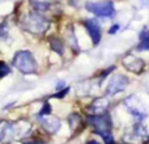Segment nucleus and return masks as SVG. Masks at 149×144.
Returning a JSON list of instances; mask_svg holds the SVG:
<instances>
[{"label":"nucleus","instance_id":"39448f33","mask_svg":"<svg viewBox=\"0 0 149 144\" xmlns=\"http://www.w3.org/2000/svg\"><path fill=\"white\" fill-rule=\"evenodd\" d=\"M85 8L97 17H113L115 15V7L111 1H89Z\"/></svg>","mask_w":149,"mask_h":144},{"label":"nucleus","instance_id":"a878e982","mask_svg":"<svg viewBox=\"0 0 149 144\" xmlns=\"http://www.w3.org/2000/svg\"><path fill=\"white\" fill-rule=\"evenodd\" d=\"M115 144H127V143H115Z\"/></svg>","mask_w":149,"mask_h":144},{"label":"nucleus","instance_id":"2eb2a0df","mask_svg":"<svg viewBox=\"0 0 149 144\" xmlns=\"http://www.w3.org/2000/svg\"><path fill=\"white\" fill-rule=\"evenodd\" d=\"M82 118L79 113H72L70 117H68V123H70V127L72 131H76L80 127L82 126Z\"/></svg>","mask_w":149,"mask_h":144},{"label":"nucleus","instance_id":"f03ea898","mask_svg":"<svg viewBox=\"0 0 149 144\" xmlns=\"http://www.w3.org/2000/svg\"><path fill=\"white\" fill-rule=\"evenodd\" d=\"M12 66L24 75L36 73L38 70L36 58L29 50H20L16 52L12 59Z\"/></svg>","mask_w":149,"mask_h":144},{"label":"nucleus","instance_id":"9b49d317","mask_svg":"<svg viewBox=\"0 0 149 144\" xmlns=\"http://www.w3.org/2000/svg\"><path fill=\"white\" fill-rule=\"evenodd\" d=\"M109 106H110V102H109L107 97H98L90 103L88 110L92 114H106V111L109 110Z\"/></svg>","mask_w":149,"mask_h":144},{"label":"nucleus","instance_id":"1a4fd4ad","mask_svg":"<svg viewBox=\"0 0 149 144\" xmlns=\"http://www.w3.org/2000/svg\"><path fill=\"white\" fill-rule=\"evenodd\" d=\"M84 26L88 30V34H89L93 45L97 46L101 41V33H102V31H101L100 22H98L95 18H86V20L84 21Z\"/></svg>","mask_w":149,"mask_h":144},{"label":"nucleus","instance_id":"4be33fe9","mask_svg":"<svg viewBox=\"0 0 149 144\" xmlns=\"http://www.w3.org/2000/svg\"><path fill=\"white\" fill-rule=\"evenodd\" d=\"M64 87H65V81L64 80H60V81H58V84H56V89L58 90H62V89H64Z\"/></svg>","mask_w":149,"mask_h":144},{"label":"nucleus","instance_id":"a211bd4d","mask_svg":"<svg viewBox=\"0 0 149 144\" xmlns=\"http://www.w3.org/2000/svg\"><path fill=\"white\" fill-rule=\"evenodd\" d=\"M70 92V87H65L64 89L59 90L58 93H55V94L51 96V98H58V100H60V98H64L65 96H67V93Z\"/></svg>","mask_w":149,"mask_h":144},{"label":"nucleus","instance_id":"b1692460","mask_svg":"<svg viewBox=\"0 0 149 144\" xmlns=\"http://www.w3.org/2000/svg\"><path fill=\"white\" fill-rule=\"evenodd\" d=\"M86 144H101V143H98L97 140H94V139H92V140H88Z\"/></svg>","mask_w":149,"mask_h":144},{"label":"nucleus","instance_id":"bb28decb","mask_svg":"<svg viewBox=\"0 0 149 144\" xmlns=\"http://www.w3.org/2000/svg\"><path fill=\"white\" fill-rule=\"evenodd\" d=\"M147 143H148V144H149V138H148V140H147Z\"/></svg>","mask_w":149,"mask_h":144},{"label":"nucleus","instance_id":"aec40b11","mask_svg":"<svg viewBox=\"0 0 149 144\" xmlns=\"http://www.w3.org/2000/svg\"><path fill=\"white\" fill-rule=\"evenodd\" d=\"M114 70H115V66H111V67H109V68H107V70H103V71H102V73H101V75H100L101 80H103V79H105V77H106V76H107V75H109V73H111V72H113Z\"/></svg>","mask_w":149,"mask_h":144},{"label":"nucleus","instance_id":"f257e3e1","mask_svg":"<svg viewBox=\"0 0 149 144\" xmlns=\"http://www.w3.org/2000/svg\"><path fill=\"white\" fill-rule=\"evenodd\" d=\"M21 26L29 33L36 34V36H41L49 29L50 21L43 16L41 12H30L26 13L21 20Z\"/></svg>","mask_w":149,"mask_h":144},{"label":"nucleus","instance_id":"393cba45","mask_svg":"<svg viewBox=\"0 0 149 144\" xmlns=\"http://www.w3.org/2000/svg\"><path fill=\"white\" fill-rule=\"evenodd\" d=\"M141 3L144 5H149V0H141Z\"/></svg>","mask_w":149,"mask_h":144},{"label":"nucleus","instance_id":"0eeeda50","mask_svg":"<svg viewBox=\"0 0 149 144\" xmlns=\"http://www.w3.org/2000/svg\"><path fill=\"white\" fill-rule=\"evenodd\" d=\"M37 118H38L41 127L49 134H56L62 129V121L58 117H52L49 114V115H42L37 117Z\"/></svg>","mask_w":149,"mask_h":144},{"label":"nucleus","instance_id":"20e7f679","mask_svg":"<svg viewBox=\"0 0 149 144\" xmlns=\"http://www.w3.org/2000/svg\"><path fill=\"white\" fill-rule=\"evenodd\" d=\"M124 105L128 109V111L135 117L137 122H143L148 117V109L147 106L143 103V101L140 98H137L136 96H130L124 100Z\"/></svg>","mask_w":149,"mask_h":144},{"label":"nucleus","instance_id":"ddd939ff","mask_svg":"<svg viewBox=\"0 0 149 144\" xmlns=\"http://www.w3.org/2000/svg\"><path fill=\"white\" fill-rule=\"evenodd\" d=\"M49 42L54 52H56L58 55L64 54V41L62 38H59V37H50Z\"/></svg>","mask_w":149,"mask_h":144},{"label":"nucleus","instance_id":"9d476101","mask_svg":"<svg viewBox=\"0 0 149 144\" xmlns=\"http://www.w3.org/2000/svg\"><path fill=\"white\" fill-rule=\"evenodd\" d=\"M16 135L15 123L8 121H0V144H8Z\"/></svg>","mask_w":149,"mask_h":144},{"label":"nucleus","instance_id":"6ab92c4d","mask_svg":"<svg viewBox=\"0 0 149 144\" xmlns=\"http://www.w3.org/2000/svg\"><path fill=\"white\" fill-rule=\"evenodd\" d=\"M7 34H8V26H7V24L5 22H3V24H0V37H7Z\"/></svg>","mask_w":149,"mask_h":144},{"label":"nucleus","instance_id":"f3484780","mask_svg":"<svg viewBox=\"0 0 149 144\" xmlns=\"http://www.w3.org/2000/svg\"><path fill=\"white\" fill-rule=\"evenodd\" d=\"M49 114H51V105H50V102H45L43 106L41 108V110H39V113L37 114V117H42V115H49Z\"/></svg>","mask_w":149,"mask_h":144},{"label":"nucleus","instance_id":"6e6552de","mask_svg":"<svg viewBox=\"0 0 149 144\" xmlns=\"http://www.w3.org/2000/svg\"><path fill=\"white\" fill-rule=\"evenodd\" d=\"M123 66L126 70H128L130 72H134V73H141L145 68V62L141 58L136 57V55L128 54L123 58Z\"/></svg>","mask_w":149,"mask_h":144},{"label":"nucleus","instance_id":"412c9836","mask_svg":"<svg viewBox=\"0 0 149 144\" xmlns=\"http://www.w3.org/2000/svg\"><path fill=\"white\" fill-rule=\"evenodd\" d=\"M119 29H120V25H119V24H114V25L109 29V34L113 36V34H115L116 31H119Z\"/></svg>","mask_w":149,"mask_h":144},{"label":"nucleus","instance_id":"dca6fc26","mask_svg":"<svg viewBox=\"0 0 149 144\" xmlns=\"http://www.w3.org/2000/svg\"><path fill=\"white\" fill-rule=\"evenodd\" d=\"M10 72H12V68H10L9 66H8L5 62H3V60H0V79H3V77H5V76H7V75H9Z\"/></svg>","mask_w":149,"mask_h":144},{"label":"nucleus","instance_id":"423d86ee","mask_svg":"<svg viewBox=\"0 0 149 144\" xmlns=\"http://www.w3.org/2000/svg\"><path fill=\"white\" fill-rule=\"evenodd\" d=\"M130 80L124 75H114L110 79L107 87H106V94L107 96H114L116 93L122 92L126 89V87L128 85Z\"/></svg>","mask_w":149,"mask_h":144},{"label":"nucleus","instance_id":"f8f14e48","mask_svg":"<svg viewBox=\"0 0 149 144\" xmlns=\"http://www.w3.org/2000/svg\"><path fill=\"white\" fill-rule=\"evenodd\" d=\"M51 0H30V5L36 12H47L51 7Z\"/></svg>","mask_w":149,"mask_h":144},{"label":"nucleus","instance_id":"5701e85b","mask_svg":"<svg viewBox=\"0 0 149 144\" xmlns=\"http://www.w3.org/2000/svg\"><path fill=\"white\" fill-rule=\"evenodd\" d=\"M22 144H47L43 140H29V142H24Z\"/></svg>","mask_w":149,"mask_h":144},{"label":"nucleus","instance_id":"7ed1b4c3","mask_svg":"<svg viewBox=\"0 0 149 144\" xmlns=\"http://www.w3.org/2000/svg\"><path fill=\"white\" fill-rule=\"evenodd\" d=\"M86 122L94 129V132L97 135L111 132L113 129V122L107 114H90L86 117Z\"/></svg>","mask_w":149,"mask_h":144},{"label":"nucleus","instance_id":"4468645a","mask_svg":"<svg viewBox=\"0 0 149 144\" xmlns=\"http://www.w3.org/2000/svg\"><path fill=\"white\" fill-rule=\"evenodd\" d=\"M139 38H140V42H139V45L136 46V49L148 51L149 50V30H147V29L141 30L140 31V34H139Z\"/></svg>","mask_w":149,"mask_h":144}]
</instances>
